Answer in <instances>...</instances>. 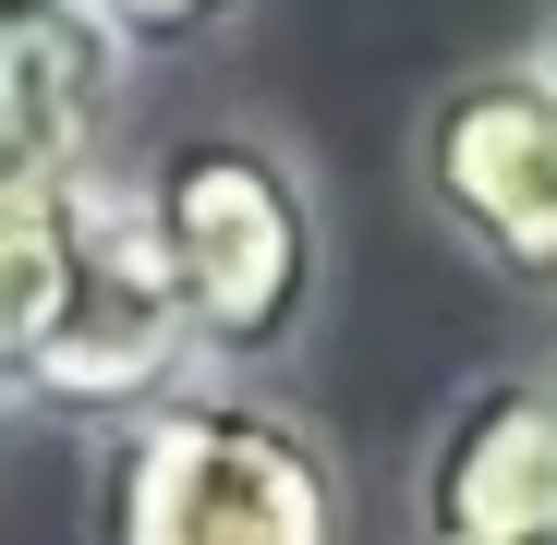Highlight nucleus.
<instances>
[{
  "mask_svg": "<svg viewBox=\"0 0 557 545\" xmlns=\"http://www.w3.org/2000/svg\"><path fill=\"white\" fill-rule=\"evenodd\" d=\"M412 545H557V339L436 412L412 461Z\"/></svg>",
  "mask_w": 557,
  "mask_h": 545,
  "instance_id": "4",
  "label": "nucleus"
},
{
  "mask_svg": "<svg viewBox=\"0 0 557 545\" xmlns=\"http://www.w3.org/2000/svg\"><path fill=\"white\" fill-rule=\"evenodd\" d=\"M73 182H37V195H0V412L37 400V363L61 339V304H73Z\"/></svg>",
  "mask_w": 557,
  "mask_h": 545,
  "instance_id": "6",
  "label": "nucleus"
},
{
  "mask_svg": "<svg viewBox=\"0 0 557 545\" xmlns=\"http://www.w3.org/2000/svg\"><path fill=\"white\" fill-rule=\"evenodd\" d=\"M98 545H339V461L255 388H170L98 436Z\"/></svg>",
  "mask_w": 557,
  "mask_h": 545,
  "instance_id": "2",
  "label": "nucleus"
},
{
  "mask_svg": "<svg viewBox=\"0 0 557 545\" xmlns=\"http://www.w3.org/2000/svg\"><path fill=\"white\" fill-rule=\"evenodd\" d=\"M134 49L85 0H0V195H37L110 158Z\"/></svg>",
  "mask_w": 557,
  "mask_h": 545,
  "instance_id": "5",
  "label": "nucleus"
},
{
  "mask_svg": "<svg viewBox=\"0 0 557 545\" xmlns=\"http://www.w3.org/2000/svg\"><path fill=\"white\" fill-rule=\"evenodd\" d=\"M412 182L485 280L557 304V85L533 61L448 73L412 122Z\"/></svg>",
  "mask_w": 557,
  "mask_h": 545,
  "instance_id": "3",
  "label": "nucleus"
},
{
  "mask_svg": "<svg viewBox=\"0 0 557 545\" xmlns=\"http://www.w3.org/2000/svg\"><path fill=\"white\" fill-rule=\"evenodd\" d=\"M85 13H98V25L146 61V49H195V37H219L231 13H255V0H85Z\"/></svg>",
  "mask_w": 557,
  "mask_h": 545,
  "instance_id": "7",
  "label": "nucleus"
},
{
  "mask_svg": "<svg viewBox=\"0 0 557 545\" xmlns=\"http://www.w3.org/2000/svg\"><path fill=\"white\" fill-rule=\"evenodd\" d=\"M122 170H134V207L158 231L195 376L243 388L267 363H292L315 304H327V219H315L304 158L255 122H195Z\"/></svg>",
  "mask_w": 557,
  "mask_h": 545,
  "instance_id": "1",
  "label": "nucleus"
}]
</instances>
